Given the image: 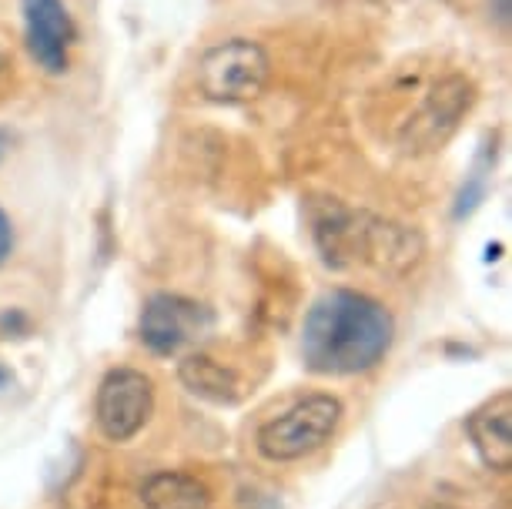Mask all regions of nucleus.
Returning <instances> with one entry per match:
<instances>
[{
  "label": "nucleus",
  "mask_w": 512,
  "mask_h": 509,
  "mask_svg": "<svg viewBox=\"0 0 512 509\" xmlns=\"http://www.w3.org/2000/svg\"><path fill=\"white\" fill-rule=\"evenodd\" d=\"M392 335V312L382 302L352 288H335L305 315L302 359L315 376H359L385 359Z\"/></svg>",
  "instance_id": "f257e3e1"
},
{
  "label": "nucleus",
  "mask_w": 512,
  "mask_h": 509,
  "mask_svg": "<svg viewBox=\"0 0 512 509\" xmlns=\"http://www.w3.org/2000/svg\"><path fill=\"white\" fill-rule=\"evenodd\" d=\"M312 242L328 268H372L379 275L402 278L422 265L425 238L392 218L355 211L338 198L308 201Z\"/></svg>",
  "instance_id": "f03ea898"
},
{
  "label": "nucleus",
  "mask_w": 512,
  "mask_h": 509,
  "mask_svg": "<svg viewBox=\"0 0 512 509\" xmlns=\"http://www.w3.org/2000/svg\"><path fill=\"white\" fill-rule=\"evenodd\" d=\"M272 61L258 41L231 37L208 47L198 61V91L215 104H245L255 101L268 88Z\"/></svg>",
  "instance_id": "7ed1b4c3"
},
{
  "label": "nucleus",
  "mask_w": 512,
  "mask_h": 509,
  "mask_svg": "<svg viewBox=\"0 0 512 509\" xmlns=\"http://www.w3.org/2000/svg\"><path fill=\"white\" fill-rule=\"evenodd\" d=\"M338 422H342V402L335 396H325V392L305 396L258 429V453L272 463H295V459L318 453L335 436Z\"/></svg>",
  "instance_id": "20e7f679"
},
{
  "label": "nucleus",
  "mask_w": 512,
  "mask_h": 509,
  "mask_svg": "<svg viewBox=\"0 0 512 509\" xmlns=\"http://www.w3.org/2000/svg\"><path fill=\"white\" fill-rule=\"evenodd\" d=\"M476 104V84L462 74H446L429 88L422 98L419 111L412 114V121L405 124L402 144L412 155H429L439 151L452 134H456L459 121L466 118Z\"/></svg>",
  "instance_id": "39448f33"
},
{
  "label": "nucleus",
  "mask_w": 512,
  "mask_h": 509,
  "mask_svg": "<svg viewBox=\"0 0 512 509\" xmlns=\"http://www.w3.org/2000/svg\"><path fill=\"white\" fill-rule=\"evenodd\" d=\"M154 412V382L138 369H114L98 386L94 419L104 439L128 443L148 426Z\"/></svg>",
  "instance_id": "423d86ee"
},
{
  "label": "nucleus",
  "mask_w": 512,
  "mask_h": 509,
  "mask_svg": "<svg viewBox=\"0 0 512 509\" xmlns=\"http://www.w3.org/2000/svg\"><path fill=\"white\" fill-rule=\"evenodd\" d=\"M211 329V312L185 295H151L141 312L138 335L154 355H175Z\"/></svg>",
  "instance_id": "0eeeda50"
},
{
  "label": "nucleus",
  "mask_w": 512,
  "mask_h": 509,
  "mask_svg": "<svg viewBox=\"0 0 512 509\" xmlns=\"http://www.w3.org/2000/svg\"><path fill=\"white\" fill-rule=\"evenodd\" d=\"M27 51L47 74L67 71V51L74 44V21L64 0H21Z\"/></svg>",
  "instance_id": "6e6552de"
},
{
  "label": "nucleus",
  "mask_w": 512,
  "mask_h": 509,
  "mask_svg": "<svg viewBox=\"0 0 512 509\" xmlns=\"http://www.w3.org/2000/svg\"><path fill=\"white\" fill-rule=\"evenodd\" d=\"M472 449L492 473L512 469V392H499L466 419Z\"/></svg>",
  "instance_id": "1a4fd4ad"
},
{
  "label": "nucleus",
  "mask_w": 512,
  "mask_h": 509,
  "mask_svg": "<svg viewBox=\"0 0 512 509\" xmlns=\"http://www.w3.org/2000/svg\"><path fill=\"white\" fill-rule=\"evenodd\" d=\"M178 376L195 396L221 402V406H235V402L245 399V382H241L238 372L225 366V362L211 359L205 352L188 355L178 366Z\"/></svg>",
  "instance_id": "9d476101"
},
{
  "label": "nucleus",
  "mask_w": 512,
  "mask_h": 509,
  "mask_svg": "<svg viewBox=\"0 0 512 509\" xmlns=\"http://www.w3.org/2000/svg\"><path fill=\"white\" fill-rule=\"evenodd\" d=\"M144 509H211V489L191 473H154L141 486Z\"/></svg>",
  "instance_id": "9b49d317"
},
{
  "label": "nucleus",
  "mask_w": 512,
  "mask_h": 509,
  "mask_svg": "<svg viewBox=\"0 0 512 509\" xmlns=\"http://www.w3.org/2000/svg\"><path fill=\"white\" fill-rule=\"evenodd\" d=\"M482 195H486V181H482V175L472 178V185L469 188H462V195H459V205H456V218H466L476 211V205L482 201Z\"/></svg>",
  "instance_id": "f8f14e48"
},
{
  "label": "nucleus",
  "mask_w": 512,
  "mask_h": 509,
  "mask_svg": "<svg viewBox=\"0 0 512 509\" xmlns=\"http://www.w3.org/2000/svg\"><path fill=\"white\" fill-rule=\"evenodd\" d=\"M11 252H14V225L7 218V211L0 208V265L11 258Z\"/></svg>",
  "instance_id": "ddd939ff"
},
{
  "label": "nucleus",
  "mask_w": 512,
  "mask_h": 509,
  "mask_svg": "<svg viewBox=\"0 0 512 509\" xmlns=\"http://www.w3.org/2000/svg\"><path fill=\"white\" fill-rule=\"evenodd\" d=\"M509 14H512V4L509 0H496V17L502 24H509Z\"/></svg>",
  "instance_id": "4468645a"
},
{
  "label": "nucleus",
  "mask_w": 512,
  "mask_h": 509,
  "mask_svg": "<svg viewBox=\"0 0 512 509\" xmlns=\"http://www.w3.org/2000/svg\"><path fill=\"white\" fill-rule=\"evenodd\" d=\"M7 67H11V61H7V51H4V44H0V81H4Z\"/></svg>",
  "instance_id": "2eb2a0df"
},
{
  "label": "nucleus",
  "mask_w": 512,
  "mask_h": 509,
  "mask_svg": "<svg viewBox=\"0 0 512 509\" xmlns=\"http://www.w3.org/2000/svg\"><path fill=\"white\" fill-rule=\"evenodd\" d=\"M425 509H459V506H452V503H446V499H436V503H429Z\"/></svg>",
  "instance_id": "dca6fc26"
},
{
  "label": "nucleus",
  "mask_w": 512,
  "mask_h": 509,
  "mask_svg": "<svg viewBox=\"0 0 512 509\" xmlns=\"http://www.w3.org/2000/svg\"><path fill=\"white\" fill-rule=\"evenodd\" d=\"M4 151H7V134L0 131V158H4Z\"/></svg>",
  "instance_id": "f3484780"
},
{
  "label": "nucleus",
  "mask_w": 512,
  "mask_h": 509,
  "mask_svg": "<svg viewBox=\"0 0 512 509\" xmlns=\"http://www.w3.org/2000/svg\"><path fill=\"white\" fill-rule=\"evenodd\" d=\"M7 379H11V376H7V372H4V369H0V389H4V386H7Z\"/></svg>",
  "instance_id": "a211bd4d"
}]
</instances>
